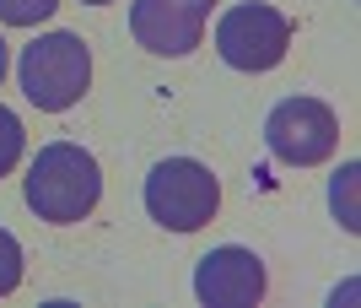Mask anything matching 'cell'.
I'll use <instances>...</instances> for the list:
<instances>
[{
	"mask_svg": "<svg viewBox=\"0 0 361 308\" xmlns=\"http://www.w3.org/2000/svg\"><path fill=\"white\" fill-rule=\"evenodd\" d=\"M22 287V244L0 227V297H11Z\"/></svg>",
	"mask_w": 361,
	"mask_h": 308,
	"instance_id": "8fae6325",
	"label": "cell"
},
{
	"mask_svg": "<svg viewBox=\"0 0 361 308\" xmlns=\"http://www.w3.org/2000/svg\"><path fill=\"white\" fill-rule=\"evenodd\" d=\"M22 195H27V206H32L38 222L71 227V222H81V216L97 211V201H103V168H97V157H92L87 146H75V141H49L44 152L32 157Z\"/></svg>",
	"mask_w": 361,
	"mask_h": 308,
	"instance_id": "6da1fadb",
	"label": "cell"
},
{
	"mask_svg": "<svg viewBox=\"0 0 361 308\" xmlns=\"http://www.w3.org/2000/svg\"><path fill=\"white\" fill-rule=\"evenodd\" d=\"M6 65H11V49H6V38H0V81H6Z\"/></svg>",
	"mask_w": 361,
	"mask_h": 308,
	"instance_id": "7c38bea8",
	"label": "cell"
},
{
	"mask_svg": "<svg viewBox=\"0 0 361 308\" xmlns=\"http://www.w3.org/2000/svg\"><path fill=\"white\" fill-rule=\"evenodd\" d=\"M60 11V0H0V22L6 28H38Z\"/></svg>",
	"mask_w": 361,
	"mask_h": 308,
	"instance_id": "ba28073f",
	"label": "cell"
},
{
	"mask_svg": "<svg viewBox=\"0 0 361 308\" xmlns=\"http://www.w3.org/2000/svg\"><path fill=\"white\" fill-rule=\"evenodd\" d=\"M356 179H361V168H356V162H345V173H340V179H334V189H329L334 216H340V227H345V232L361 227V222H356Z\"/></svg>",
	"mask_w": 361,
	"mask_h": 308,
	"instance_id": "30bf717a",
	"label": "cell"
},
{
	"mask_svg": "<svg viewBox=\"0 0 361 308\" xmlns=\"http://www.w3.org/2000/svg\"><path fill=\"white\" fill-rule=\"evenodd\" d=\"M205 22H211V0H135L130 6L135 44L162 54V60L195 54L200 38H205Z\"/></svg>",
	"mask_w": 361,
	"mask_h": 308,
	"instance_id": "8992f818",
	"label": "cell"
},
{
	"mask_svg": "<svg viewBox=\"0 0 361 308\" xmlns=\"http://www.w3.org/2000/svg\"><path fill=\"white\" fill-rule=\"evenodd\" d=\"M264 292H270V271L243 244H221L195 265V297L205 308H248Z\"/></svg>",
	"mask_w": 361,
	"mask_h": 308,
	"instance_id": "52a82bcc",
	"label": "cell"
},
{
	"mask_svg": "<svg viewBox=\"0 0 361 308\" xmlns=\"http://www.w3.org/2000/svg\"><path fill=\"white\" fill-rule=\"evenodd\" d=\"M264 146L286 168H313L340 146V114L318 97H281L264 119Z\"/></svg>",
	"mask_w": 361,
	"mask_h": 308,
	"instance_id": "5b68a950",
	"label": "cell"
},
{
	"mask_svg": "<svg viewBox=\"0 0 361 308\" xmlns=\"http://www.w3.org/2000/svg\"><path fill=\"white\" fill-rule=\"evenodd\" d=\"M22 146H27V130H22V119H16L11 108L0 103V179L22 162Z\"/></svg>",
	"mask_w": 361,
	"mask_h": 308,
	"instance_id": "9c48e42d",
	"label": "cell"
},
{
	"mask_svg": "<svg viewBox=\"0 0 361 308\" xmlns=\"http://www.w3.org/2000/svg\"><path fill=\"white\" fill-rule=\"evenodd\" d=\"M291 49V16L264 6V0H243L226 6L216 22V54L232 71H275Z\"/></svg>",
	"mask_w": 361,
	"mask_h": 308,
	"instance_id": "277c9868",
	"label": "cell"
},
{
	"mask_svg": "<svg viewBox=\"0 0 361 308\" xmlns=\"http://www.w3.org/2000/svg\"><path fill=\"white\" fill-rule=\"evenodd\" d=\"M81 6H114V0H81Z\"/></svg>",
	"mask_w": 361,
	"mask_h": 308,
	"instance_id": "4fadbf2b",
	"label": "cell"
},
{
	"mask_svg": "<svg viewBox=\"0 0 361 308\" xmlns=\"http://www.w3.org/2000/svg\"><path fill=\"white\" fill-rule=\"evenodd\" d=\"M221 206L216 173L195 157H167L146 173V211L167 232H200Z\"/></svg>",
	"mask_w": 361,
	"mask_h": 308,
	"instance_id": "3957f363",
	"label": "cell"
},
{
	"mask_svg": "<svg viewBox=\"0 0 361 308\" xmlns=\"http://www.w3.org/2000/svg\"><path fill=\"white\" fill-rule=\"evenodd\" d=\"M16 76H22V93L32 108L44 114H65V108L81 103V93L92 87V49L75 38V32H44L22 49L16 60Z\"/></svg>",
	"mask_w": 361,
	"mask_h": 308,
	"instance_id": "7a4b0ae2",
	"label": "cell"
}]
</instances>
